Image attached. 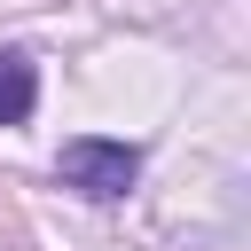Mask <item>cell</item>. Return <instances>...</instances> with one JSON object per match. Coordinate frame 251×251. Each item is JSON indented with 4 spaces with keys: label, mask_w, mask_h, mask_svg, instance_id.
<instances>
[{
    "label": "cell",
    "mask_w": 251,
    "mask_h": 251,
    "mask_svg": "<svg viewBox=\"0 0 251 251\" xmlns=\"http://www.w3.org/2000/svg\"><path fill=\"white\" fill-rule=\"evenodd\" d=\"M55 173H63L78 196L110 204V196H126V188H133V173H141V149H133V141H110V133H78V141H63Z\"/></svg>",
    "instance_id": "obj_1"
},
{
    "label": "cell",
    "mask_w": 251,
    "mask_h": 251,
    "mask_svg": "<svg viewBox=\"0 0 251 251\" xmlns=\"http://www.w3.org/2000/svg\"><path fill=\"white\" fill-rule=\"evenodd\" d=\"M31 102H39V71H31V55H0V126H24Z\"/></svg>",
    "instance_id": "obj_2"
}]
</instances>
